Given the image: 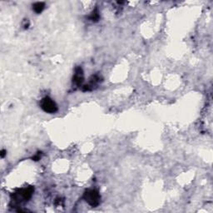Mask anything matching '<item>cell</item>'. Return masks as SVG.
<instances>
[{"label":"cell","instance_id":"1","mask_svg":"<svg viewBox=\"0 0 213 213\" xmlns=\"http://www.w3.org/2000/svg\"><path fill=\"white\" fill-rule=\"evenodd\" d=\"M41 107L43 108V111L48 113H54L58 111L56 103L48 97H46L41 101Z\"/></svg>","mask_w":213,"mask_h":213},{"label":"cell","instance_id":"2","mask_svg":"<svg viewBox=\"0 0 213 213\" xmlns=\"http://www.w3.org/2000/svg\"><path fill=\"white\" fill-rule=\"evenodd\" d=\"M84 198L87 202L89 203L90 205L95 207L97 206L98 203H99V194L98 192L95 191V190H90V191H87L85 195H84Z\"/></svg>","mask_w":213,"mask_h":213},{"label":"cell","instance_id":"3","mask_svg":"<svg viewBox=\"0 0 213 213\" xmlns=\"http://www.w3.org/2000/svg\"><path fill=\"white\" fill-rule=\"evenodd\" d=\"M82 79H83V77H82V72L81 68L78 67V68L77 69L76 74H75V76H74L73 81H74V82H76L77 85H79V84H81L82 83Z\"/></svg>","mask_w":213,"mask_h":213},{"label":"cell","instance_id":"4","mask_svg":"<svg viewBox=\"0 0 213 213\" xmlns=\"http://www.w3.org/2000/svg\"><path fill=\"white\" fill-rule=\"evenodd\" d=\"M33 10L35 11L37 13H40L44 9V3H42V2H38V3H35L33 5Z\"/></svg>","mask_w":213,"mask_h":213},{"label":"cell","instance_id":"5","mask_svg":"<svg viewBox=\"0 0 213 213\" xmlns=\"http://www.w3.org/2000/svg\"><path fill=\"white\" fill-rule=\"evenodd\" d=\"M90 18H91L92 20L93 21H97L98 18H99V14H98V13H97V10H95L92 13L91 17H90Z\"/></svg>","mask_w":213,"mask_h":213},{"label":"cell","instance_id":"6","mask_svg":"<svg viewBox=\"0 0 213 213\" xmlns=\"http://www.w3.org/2000/svg\"><path fill=\"white\" fill-rule=\"evenodd\" d=\"M4 152H5L4 151H2V152H1V157H4Z\"/></svg>","mask_w":213,"mask_h":213}]
</instances>
